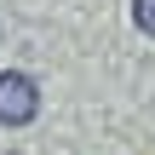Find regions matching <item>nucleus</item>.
Wrapping results in <instances>:
<instances>
[{
  "mask_svg": "<svg viewBox=\"0 0 155 155\" xmlns=\"http://www.w3.org/2000/svg\"><path fill=\"white\" fill-rule=\"evenodd\" d=\"M132 23L144 35H155V0H132Z\"/></svg>",
  "mask_w": 155,
  "mask_h": 155,
  "instance_id": "2",
  "label": "nucleus"
},
{
  "mask_svg": "<svg viewBox=\"0 0 155 155\" xmlns=\"http://www.w3.org/2000/svg\"><path fill=\"white\" fill-rule=\"evenodd\" d=\"M35 115H40V86L23 69H6L0 75V127H29Z\"/></svg>",
  "mask_w": 155,
  "mask_h": 155,
  "instance_id": "1",
  "label": "nucleus"
}]
</instances>
